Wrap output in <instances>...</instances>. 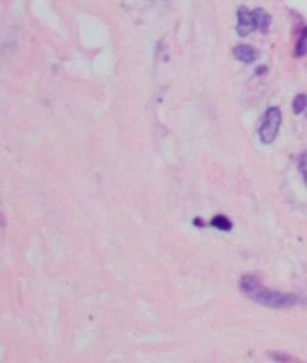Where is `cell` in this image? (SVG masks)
<instances>
[{
    "mask_svg": "<svg viewBox=\"0 0 307 363\" xmlns=\"http://www.w3.org/2000/svg\"><path fill=\"white\" fill-rule=\"evenodd\" d=\"M280 123H282V114H280L279 107H269L264 114V120L258 129V138L264 145H271L279 136Z\"/></svg>",
    "mask_w": 307,
    "mask_h": 363,
    "instance_id": "cell-2",
    "label": "cell"
},
{
    "mask_svg": "<svg viewBox=\"0 0 307 363\" xmlns=\"http://www.w3.org/2000/svg\"><path fill=\"white\" fill-rule=\"evenodd\" d=\"M212 226H215V228L222 229V232H230V229H231V223H230V219H228V217H224V216H217V217H213Z\"/></svg>",
    "mask_w": 307,
    "mask_h": 363,
    "instance_id": "cell-6",
    "label": "cell"
},
{
    "mask_svg": "<svg viewBox=\"0 0 307 363\" xmlns=\"http://www.w3.org/2000/svg\"><path fill=\"white\" fill-rule=\"evenodd\" d=\"M240 291L248 296L249 300L257 302V304L260 305H266V307H273V309L293 307L298 302L297 295L271 291L266 286H262V282L255 275H244V277L240 278Z\"/></svg>",
    "mask_w": 307,
    "mask_h": 363,
    "instance_id": "cell-1",
    "label": "cell"
},
{
    "mask_svg": "<svg viewBox=\"0 0 307 363\" xmlns=\"http://www.w3.org/2000/svg\"><path fill=\"white\" fill-rule=\"evenodd\" d=\"M306 54H307V27H304L302 35H300L297 44V56H306Z\"/></svg>",
    "mask_w": 307,
    "mask_h": 363,
    "instance_id": "cell-7",
    "label": "cell"
},
{
    "mask_svg": "<svg viewBox=\"0 0 307 363\" xmlns=\"http://www.w3.org/2000/svg\"><path fill=\"white\" fill-rule=\"evenodd\" d=\"M237 18H239V22H237V33H239L240 36H248L249 33L257 29V27H255L253 11H249L248 8L240 6L239 11H237Z\"/></svg>",
    "mask_w": 307,
    "mask_h": 363,
    "instance_id": "cell-3",
    "label": "cell"
},
{
    "mask_svg": "<svg viewBox=\"0 0 307 363\" xmlns=\"http://www.w3.org/2000/svg\"><path fill=\"white\" fill-rule=\"evenodd\" d=\"M233 54H235V58L242 63H251L258 58L257 49L251 47V45H237V47L233 49Z\"/></svg>",
    "mask_w": 307,
    "mask_h": 363,
    "instance_id": "cell-4",
    "label": "cell"
},
{
    "mask_svg": "<svg viewBox=\"0 0 307 363\" xmlns=\"http://www.w3.org/2000/svg\"><path fill=\"white\" fill-rule=\"evenodd\" d=\"M253 18H255V27H257V31H260V33L269 31L271 15L267 13L266 9H262V8L253 9Z\"/></svg>",
    "mask_w": 307,
    "mask_h": 363,
    "instance_id": "cell-5",
    "label": "cell"
},
{
    "mask_svg": "<svg viewBox=\"0 0 307 363\" xmlns=\"http://www.w3.org/2000/svg\"><path fill=\"white\" fill-rule=\"evenodd\" d=\"M307 107V96L306 95H298L293 102V111L294 114H302Z\"/></svg>",
    "mask_w": 307,
    "mask_h": 363,
    "instance_id": "cell-8",
    "label": "cell"
},
{
    "mask_svg": "<svg viewBox=\"0 0 307 363\" xmlns=\"http://www.w3.org/2000/svg\"><path fill=\"white\" fill-rule=\"evenodd\" d=\"M298 168H300V174L304 175V181L307 184V152L300 156V161H298Z\"/></svg>",
    "mask_w": 307,
    "mask_h": 363,
    "instance_id": "cell-9",
    "label": "cell"
}]
</instances>
